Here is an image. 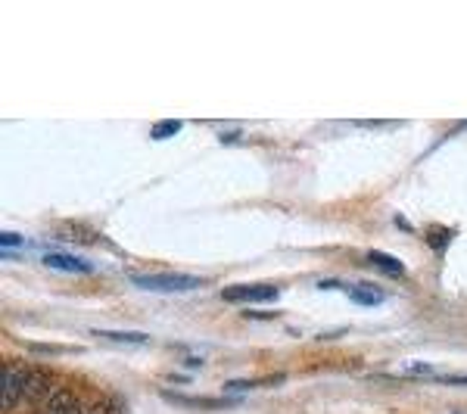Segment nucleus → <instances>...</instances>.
Returning <instances> with one entry per match:
<instances>
[{
  "instance_id": "f257e3e1",
  "label": "nucleus",
  "mask_w": 467,
  "mask_h": 414,
  "mask_svg": "<svg viewBox=\"0 0 467 414\" xmlns=\"http://www.w3.org/2000/svg\"><path fill=\"white\" fill-rule=\"evenodd\" d=\"M131 284L140 290H150V293H187V290H200L202 281L193 274H131Z\"/></svg>"
},
{
  "instance_id": "f03ea898",
  "label": "nucleus",
  "mask_w": 467,
  "mask_h": 414,
  "mask_svg": "<svg viewBox=\"0 0 467 414\" xmlns=\"http://www.w3.org/2000/svg\"><path fill=\"white\" fill-rule=\"evenodd\" d=\"M22 398H26V367L4 365V374H0V405H4V411H10Z\"/></svg>"
},
{
  "instance_id": "7ed1b4c3",
  "label": "nucleus",
  "mask_w": 467,
  "mask_h": 414,
  "mask_svg": "<svg viewBox=\"0 0 467 414\" xmlns=\"http://www.w3.org/2000/svg\"><path fill=\"white\" fill-rule=\"evenodd\" d=\"M281 296L277 287L271 284H234V287H224L222 290V299L224 303H275Z\"/></svg>"
},
{
  "instance_id": "20e7f679",
  "label": "nucleus",
  "mask_w": 467,
  "mask_h": 414,
  "mask_svg": "<svg viewBox=\"0 0 467 414\" xmlns=\"http://www.w3.org/2000/svg\"><path fill=\"white\" fill-rule=\"evenodd\" d=\"M44 265L54 271H66V274H88V271L94 268L88 259H78V255H72V253H47L44 255Z\"/></svg>"
},
{
  "instance_id": "39448f33",
  "label": "nucleus",
  "mask_w": 467,
  "mask_h": 414,
  "mask_svg": "<svg viewBox=\"0 0 467 414\" xmlns=\"http://www.w3.org/2000/svg\"><path fill=\"white\" fill-rule=\"evenodd\" d=\"M54 389L57 387L50 383L47 371H41V367H32V371H26V398H28V402H37V398H44V402H47Z\"/></svg>"
},
{
  "instance_id": "423d86ee",
  "label": "nucleus",
  "mask_w": 467,
  "mask_h": 414,
  "mask_svg": "<svg viewBox=\"0 0 467 414\" xmlns=\"http://www.w3.org/2000/svg\"><path fill=\"white\" fill-rule=\"evenodd\" d=\"M44 414H85V409L69 389H54L47 402H44Z\"/></svg>"
},
{
  "instance_id": "0eeeda50",
  "label": "nucleus",
  "mask_w": 467,
  "mask_h": 414,
  "mask_svg": "<svg viewBox=\"0 0 467 414\" xmlns=\"http://www.w3.org/2000/svg\"><path fill=\"white\" fill-rule=\"evenodd\" d=\"M368 262H371V265H378V268H383L387 271L389 277H402L405 274V265L399 259H393V255H383V253H368Z\"/></svg>"
},
{
  "instance_id": "6e6552de",
  "label": "nucleus",
  "mask_w": 467,
  "mask_h": 414,
  "mask_svg": "<svg viewBox=\"0 0 467 414\" xmlns=\"http://www.w3.org/2000/svg\"><path fill=\"white\" fill-rule=\"evenodd\" d=\"M97 336H103V340H112V343H128V346L150 343L147 334H125V330H97Z\"/></svg>"
},
{
  "instance_id": "1a4fd4ad",
  "label": "nucleus",
  "mask_w": 467,
  "mask_h": 414,
  "mask_svg": "<svg viewBox=\"0 0 467 414\" xmlns=\"http://www.w3.org/2000/svg\"><path fill=\"white\" fill-rule=\"evenodd\" d=\"M349 296H352V303H356V305H368V308L383 303L380 290H374V287H358V290H352Z\"/></svg>"
},
{
  "instance_id": "9d476101",
  "label": "nucleus",
  "mask_w": 467,
  "mask_h": 414,
  "mask_svg": "<svg viewBox=\"0 0 467 414\" xmlns=\"http://www.w3.org/2000/svg\"><path fill=\"white\" fill-rule=\"evenodd\" d=\"M178 131H181V122H175V119H171V122H160L153 128V140L171 138V134H178Z\"/></svg>"
},
{
  "instance_id": "9b49d317",
  "label": "nucleus",
  "mask_w": 467,
  "mask_h": 414,
  "mask_svg": "<svg viewBox=\"0 0 467 414\" xmlns=\"http://www.w3.org/2000/svg\"><path fill=\"white\" fill-rule=\"evenodd\" d=\"M246 318H253V321H271V318H277L275 312H246Z\"/></svg>"
},
{
  "instance_id": "f8f14e48",
  "label": "nucleus",
  "mask_w": 467,
  "mask_h": 414,
  "mask_svg": "<svg viewBox=\"0 0 467 414\" xmlns=\"http://www.w3.org/2000/svg\"><path fill=\"white\" fill-rule=\"evenodd\" d=\"M0 243H4L6 250H10V246H19V243H22V237H16V234H4V237H0Z\"/></svg>"
}]
</instances>
